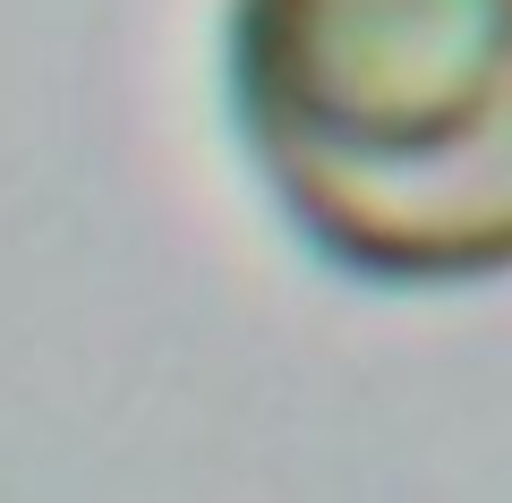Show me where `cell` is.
Instances as JSON below:
<instances>
[{
	"label": "cell",
	"mask_w": 512,
	"mask_h": 503,
	"mask_svg": "<svg viewBox=\"0 0 512 503\" xmlns=\"http://www.w3.org/2000/svg\"><path fill=\"white\" fill-rule=\"evenodd\" d=\"M222 103L325 265H512V0H222Z\"/></svg>",
	"instance_id": "1"
}]
</instances>
